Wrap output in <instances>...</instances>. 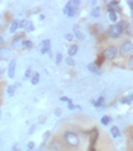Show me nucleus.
I'll return each instance as SVG.
<instances>
[{
	"label": "nucleus",
	"instance_id": "37",
	"mask_svg": "<svg viewBox=\"0 0 133 151\" xmlns=\"http://www.w3.org/2000/svg\"><path fill=\"white\" fill-rule=\"evenodd\" d=\"M0 114H1V113H0Z\"/></svg>",
	"mask_w": 133,
	"mask_h": 151
},
{
	"label": "nucleus",
	"instance_id": "35",
	"mask_svg": "<svg viewBox=\"0 0 133 151\" xmlns=\"http://www.w3.org/2000/svg\"><path fill=\"white\" fill-rule=\"evenodd\" d=\"M1 72H4V70H1V68H0V73H1Z\"/></svg>",
	"mask_w": 133,
	"mask_h": 151
},
{
	"label": "nucleus",
	"instance_id": "30",
	"mask_svg": "<svg viewBox=\"0 0 133 151\" xmlns=\"http://www.w3.org/2000/svg\"><path fill=\"white\" fill-rule=\"evenodd\" d=\"M128 65H129V67H132V68H133V57H131V58H129Z\"/></svg>",
	"mask_w": 133,
	"mask_h": 151
},
{
	"label": "nucleus",
	"instance_id": "13",
	"mask_svg": "<svg viewBox=\"0 0 133 151\" xmlns=\"http://www.w3.org/2000/svg\"><path fill=\"white\" fill-rule=\"evenodd\" d=\"M40 82V73H37V72H35L33 74H32V77H31V83H32L33 86H36L37 83Z\"/></svg>",
	"mask_w": 133,
	"mask_h": 151
},
{
	"label": "nucleus",
	"instance_id": "18",
	"mask_svg": "<svg viewBox=\"0 0 133 151\" xmlns=\"http://www.w3.org/2000/svg\"><path fill=\"white\" fill-rule=\"evenodd\" d=\"M111 135H112L113 137H118V136H119V130H118L117 127H112V128H111Z\"/></svg>",
	"mask_w": 133,
	"mask_h": 151
},
{
	"label": "nucleus",
	"instance_id": "16",
	"mask_svg": "<svg viewBox=\"0 0 133 151\" xmlns=\"http://www.w3.org/2000/svg\"><path fill=\"white\" fill-rule=\"evenodd\" d=\"M87 68H89V70H90L92 73H96V74H100V71H99V68L96 67V66H95L94 63H90V65H89L87 66Z\"/></svg>",
	"mask_w": 133,
	"mask_h": 151
},
{
	"label": "nucleus",
	"instance_id": "32",
	"mask_svg": "<svg viewBox=\"0 0 133 151\" xmlns=\"http://www.w3.org/2000/svg\"><path fill=\"white\" fill-rule=\"evenodd\" d=\"M65 39H67V40H72V39H73L72 34H68V35H65Z\"/></svg>",
	"mask_w": 133,
	"mask_h": 151
},
{
	"label": "nucleus",
	"instance_id": "38",
	"mask_svg": "<svg viewBox=\"0 0 133 151\" xmlns=\"http://www.w3.org/2000/svg\"><path fill=\"white\" fill-rule=\"evenodd\" d=\"M0 93H1V92H0Z\"/></svg>",
	"mask_w": 133,
	"mask_h": 151
},
{
	"label": "nucleus",
	"instance_id": "26",
	"mask_svg": "<svg viewBox=\"0 0 133 151\" xmlns=\"http://www.w3.org/2000/svg\"><path fill=\"white\" fill-rule=\"evenodd\" d=\"M55 62H57V65H59L60 62H62V53H57V58H55Z\"/></svg>",
	"mask_w": 133,
	"mask_h": 151
},
{
	"label": "nucleus",
	"instance_id": "33",
	"mask_svg": "<svg viewBox=\"0 0 133 151\" xmlns=\"http://www.w3.org/2000/svg\"><path fill=\"white\" fill-rule=\"evenodd\" d=\"M28 147H30V149H32V147H33V142H32V141L28 142Z\"/></svg>",
	"mask_w": 133,
	"mask_h": 151
},
{
	"label": "nucleus",
	"instance_id": "24",
	"mask_svg": "<svg viewBox=\"0 0 133 151\" xmlns=\"http://www.w3.org/2000/svg\"><path fill=\"white\" fill-rule=\"evenodd\" d=\"M111 122V118L110 116H104L102 119H101V124H104V125H107Z\"/></svg>",
	"mask_w": 133,
	"mask_h": 151
},
{
	"label": "nucleus",
	"instance_id": "20",
	"mask_svg": "<svg viewBox=\"0 0 133 151\" xmlns=\"http://www.w3.org/2000/svg\"><path fill=\"white\" fill-rule=\"evenodd\" d=\"M6 91H8V94H9V96H14V94H15V91H16V86H9Z\"/></svg>",
	"mask_w": 133,
	"mask_h": 151
},
{
	"label": "nucleus",
	"instance_id": "25",
	"mask_svg": "<svg viewBox=\"0 0 133 151\" xmlns=\"http://www.w3.org/2000/svg\"><path fill=\"white\" fill-rule=\"evenodd\" d=\"M65 63H68V66H74L75 62H74V60L72 57H68V58H65Z\"/></svg>",
	"mask_w": 133,
	"mask_h": 151
},
{
	"label": "nucleus",
	"instance_id": "19",
	"mask_svg": "<svg viewBox=\"0 0 133 151\" xmlns=\"http://www.w3.org/2000/svg\"><path fill=\"white\" fill-rule=\"evenodd\" d=\"M104 103H105V98L104 97H100L97 100H95V102H94V105L95 106H101Z\"/></svg>",
	"mask_w": 133,
	"mask_h": 151
},
{
	"label": "nucleus",
	"instance_id": "28",
	"mask_svg": "<svg viewBox=\"0 0 133 151\" xmlns=\"http://www.w3.org/2000/svg\"><path fill=\"white\" fill-rule=\"evenodd\" d=\"M31 77V70L28 68V70H26V72H25V78H30Z\"/></svg>",
	"mask_w": 133,
	"mask_h": 151
},
{
	"label": "nucleus",
	"instance_id": "4",
	"mask_svg": "<svg viewBox=\"0 0 133 151\" xmlns=\"http://www.w3.org/2000/svg\"><path fill=\"white\" fill-rule=\"evenodd\" d=\"M133 51V43L131 41H126L121 45V48H119V52L121 55L126 56V55H129Z\"/></svg>",
	"mask_w": 133,
	"mask_h": 151
},
{
	"label": "nucleus",
	"instance_id": "27",
	"mask_svg": "<svg viewBox=\"0 0 133 151\" xmlns=\"http://www.w3.org/2000/svg\"><path fill=\"white\" fill-rule=\"evenodd\" d=\"M99 14H100V9L99 8H96V10L92 11V16H100Z\"/></svg>",
	"mask_w": 133,
	"mask_h": 151
},
{
	"label": "nucleus",
	"instance_id": "9",
	"mask_svg": "<svg viewBox=\"0 0 133 151\" xmlns=\"http://www.w3.org/2000/svg\"><path fill=\"white\" fill-rule=\"evenodd\" d=\"M20 27L25 29L26 31H32L33 30V25L28 20H22V21H20Z\"/></svg>",
	"mask_w": 133,
	"mask_h": 151
},
{
	"label": "nucleus",
	"instance_id": "29",
	"mask_svg": "<svg viewBox=\"0 0 133 151\" xmlns=\"http://www.w3.org/2000/svg\"><path fill=\"white\" fill-rule=\"evenodd\" d=\"M128 5L131 8V14H132V17H133V1H128Z\"/></svg>",
	"mask_w": 133,
	"mask_h": 151
},
{
	"label": "nucleus",
	"instance_id": "23",
	"mask_svg": "<svg viewBox=\"0 0 133 151\" xmlns=\"http://www.w3.org/2000/svg\"><path fill=\"white\" fill-rule=\"evenodd\" d=\"M22 46L23 47H26V48H32V42H31V41H28V40H25L23 41V43H22Z\"/></svg>",
	"mask_w": 133,
	"mask_h": 151
},
{
	"label": "nucleus",
	"instance_id": "2",
	"mask_svg": "<svg viewBox=\"0 0 133 151\" xmlns=\"http://www.w3.org/2000/svg\"><path fill=\"white\" fill-rule=\"evenodd\" d=\"M64 140L70 146H78L79 145V137L75 133H73V131H65L64 133Z\"/></svg>",
	"mask_w": 133,
	"mask_h": 151
},
{
	"label": "nucleus",
	"instance_id": "36",
	"mask_svg": "<svg viewBox=\"0 0 133 151\" xmlns=\"http://www.w3.org/2000/svg\"><path fill=\"white\" fill-rule=\"evenodd\" d=\"M132 141H133V139H132Z\"/></svg>",
	"mask_w": 133,
	"mask_h": 151
},
{
	"label": "nucleus",
	"instance_id": "15",
	"mask_svg": "<svg viewBox=\"0 0 133 151\" xmlns=\"http://www.w3.org/2000/svg\"><path fill=\"white\" fill-rule=\"evenodd\" d=\"M109 17L112 22H116L117 21V12L116 11H109Z\"/></svg>",
	"mask_w": 133,
	"mask_h": 151
},
{
	"label": "nucleus",
	"instance_id": "5",
	"mask_svg": "<svg viewBox=\"0 0 133 151\" xmlns=\"http://www.w3.org/2000/svg\"><path fill=\"white\" fill-rule=\"evenodd\" d=\"M15 68H16V61L12 58L9 63V67H8V76L9 78H14L15 77Z\"/></svg>",
	"mask_w": 133,
	"mask_h": 151
},
{
	"label": "nucleus",
	"instance_id": "34",
	"mask_svg": "<svg viewBox=\"0 0 133 151\" xmlns=\"http://www.w3.org/2000/svg\"><path fill=\"white\" fill-rule=\"evenodd\" d=\"M4 42V39H3V36L1 35H0V45H1V43Z\"/></svg>",
	"mask_w": 133,
	"mask_h": 151
},
{
	"label": "nucleus",
	"instance_id": "22",
	"mask_svg": "<svg viewBox=\"0 0 133 151\" xmlns=\"http://www.w3.org/2000/svg\"><path fill=\"white\" fill-rule=\"evenodd\" d=\"M132 100H133V93L131 94V96H127V97L122 98V99H121V102H122V103H131Z\"/></svg>",
	"mask_w": 133,
	"mask_h": 151
},
{
	"label": "nucleus",
	"instance_id": "3",
	"mask_svg": "<svg viewBox=\"0 0 133 151\" xmlns=\"http://www.w3.org/2000/svg\"><path fill=\"white\" fill-rule=\"evenodd\" d=\"M116 55H117V47L111 46V47L105 50L102 56H104V58H106V60H113L116 57Z\"/></svg>",
	"mask_w": 133,
	"mask_h": 151
},
{
	"label": "nucleus",
	"instance_id": "10",
	"mask_svg": "<svg viewBox=\"0 0 133 151\" xmlns=\"http://www.w3.org/2000/svg\"><path fill=\"white\" fill-rule=\"evenodd\" d=\"M42 48H41V52L44 55L46 52H48L49 51V46H50V41L49 40H44V41H42Z\"/></svg>",
	"mask_w": 133,
	"mask_h": 151
},
{
	"label": "nucleus",
	"instance_id": "7",
	"mask_svg": "<svg viewBox=\"0 0 133 151\" xmlns=\"http://www.w3.org/2000/svg\"><path fill=\"white\" fill-rule=\"evenodd\" d=\"M23 41H25V37H23V35H18V36H16L14 40H12V47H15V48H17V47H20V46H22V43H23Z\"/></svg>",
	"mask_w": 133,
	"mask_h": 151
},
{
	"label": "nucleus",
	"instance_id": "31",
	"mask_svg": "<svg viewBox=\"0 0 133 151\" xmlns=\"http://www.w3.org/2000/svg\"><path fill=\"white\" fill-rule=\"evenodd\" d=\"M60 100H63V102H68V103L70 102V100H69L67 97H62V98H60Z\"/></svg>",
	"mask_w": 133,
	"mask_h": 151
},
{
	"label": "nucleus",
	"instance_id": "12",
	"mask_svg": "<svg viewBox=\"0 0 133 151\" xmlns=\"http://www.w3.org/2000/svg\"><path fill=\"white\" fill-rule=\"evenodd\" d=\"M77 51H78V46H77V45H72L70 47H69V50H68L69 57H73V56L77 53Z\"/></svg>",
	"mask_w": 133,
	"mask_h": 151
},
{
	"label": "nucleus",
	"instance_id": "6",
	"mask_svg": "<svg viewBox=\"0 0 133 151\" xmlns=\"http://www.w3.org/2000/svg\"><path fill=\"white\" fill-rule=\"evenodd\" d=\"M75 11H77V9H75L70 3H68V4L65 5V8H64V14L68 15L69 17L74 16V15H75Z\"/></svg>",
	"mask_w": 133,
	"mask_h": 151
},
{
	"label": "nucleus",
	"instance_id": "8",
	"mask_svg": "<svg viewBox=\"0 0 133 151\" xmlns=\"http://www.w3.org/2000/svg\"><path fill=\"white\" fill-rule=\"evenodd\" d=\"M11 57V52L9 48L1 47L0 48V60H9Z\"/></svg>",
	"mask_w": 133,
	"mask_h": 151
},
{
	"label": "nucleus",
	"instance_id": "17",
	"mask_svg": "<svg viewBox=\"0 0 133 151\" xmlns=\"http://www.w3.org/2000/svg\"><path fill=\"white\" fill-rule=\"evenodd\" d=\"M50 150L52 151H60L62 150V147H60V145H59V142H57V141H54V142H52V145H50Z\"/></svg>",
	"mask_w": 133,
	"mask_h": 151
},
{
	"label": "nucleus",
	"instance_id": "11",
	"mask_svg": "<svg viewBox=\"0 0 133 151\" xmlns=\"http://www.w3.org/2000/svg\"><path fill=\"white\" fill-rule=\"evenodd\" d=\"M20 27V21H17V20H14L11 22V26H10V29H9V31H10V34H14V32H16V30Z\"/></svg>",
	"mask_w": 133,
	"mask_h": 151
},
{
	"label": "nucleus",
	"instance_id": "1",
	"mask_svg": "<svg viewBox=\"0 0 133 151\" xmlns=\"http://www.w3.org/2000/svg\"><path fill=\"white\" fill-rule=\"evenodd\" d=\"M124 21H119L118 24H115V25H111V26L107 29V34H109L111 37H119L123 31V27H124Z\"/></svg>",
	"mask_w": 133,
	"mask_h": 151
},
{
	"label": "nucleus",
	"instance_id": "14",
	"mask_svg": "<svg viewBox=\"0 0 133 151\" xmlns=\"http://www.w3.org/2000/svg\"><path fill=\"white\" fill-rule=\"evenodd\" d=\"M117 10H118V3H117V1L110 3V5H109V11H116V12H117Z\"/></svg>",
	"mask_w": 133,
	"mask_h": 151
},
{
	"label": "nucleus",
	"instance_id": "21",
	"mask_svg": "<svg viewBox=\"0 0 133 151\" xmlns=\"http://www.w3.org/2000/svg\"><path fill=\"white\" fill-rule=\"evenodd\" d=\"M74 31H75V36H77L78 37V39L79 40H83L84 39V36H83V34H81L80 32V30L77 27V26H74Z\"/></svg>",
	"mask_w": 133,
	"mask_h": 151
}]
</instances>
